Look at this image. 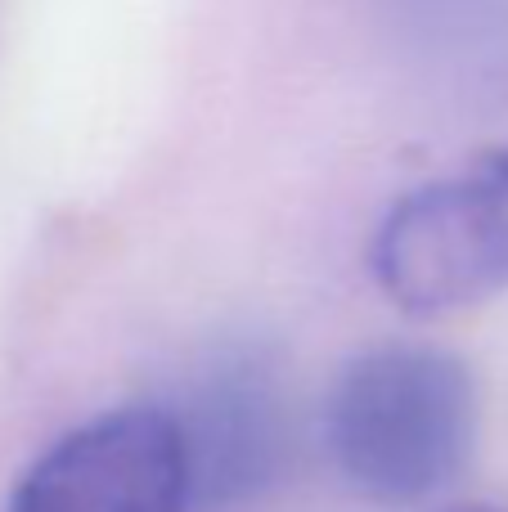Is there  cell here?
<instances>
[{"label": "cell", "mask_w": 508, "mask_h": 512, "mask_svg": "<svg viewBox=\"0 0 508 512\" xmlns=\"http://www.w3.org/2000/svg\"><path fill=\"white\" fill-rule=\"evenodd\" d=\"M477 436V387L464 360L419 342L360 351L324 405V445L356 495L423 504L459 477Z\"/></svg>", "instance_id": "1"}, {"label": "cell", "mask_w": 508, "mask_h": 512, "mask_svg": "<svg viewBox=\"0 0 508 512\" xmlns=\"http://www.w3.org/2000/svg\"><path fill=\"white\" fill-rule=\"evenodd\" d=\"M369 274L405 315H450L508 292V149L396 198L369 239Z\"/></svg>", "instance_id": "2"}, {"label": "cell", "mask_w": 508, "mask_h": 512, "mask_svg": "<svg viewBox=\"0 0 508 512\" xmlns=\"http://www.w3.org/2000/svg\"><path fill=\"white\" fill-rule=\"evenodd\" d=\"M185 441L162 405H126L63 432L14 481L5 512H185Z\"/></svg>", "instance_id": "3"}, {"label": "cell", "mask_w": 508, "mask_h": 512, "mask_svg": "<svg viewBox=\"0 0 508 512\" xmlns=\"http://www.w3.org/2000/svg\"><path fill=\"white\" fill-rule=\"evenodd\" d=\"M446 512H508V508H500V504H455Z\"/></svg>", "instance_id": "5"}, {"label": "cell", "mask_w": 508, "mask_h": 512, "mask_svg": "<svg viewBox=\"0 0 508 512\" xmlns=\"http://www.w3.org/2000/svg\"><path fill=\"white\" fill-rule=\"evenodd\" d=\"M162 409L185 441L198 508L239 504L275 481L284 463V400L257 355L234 351L212 360L176 409Z\"/></svg>", "instance_id": "4"}]
</instances>
